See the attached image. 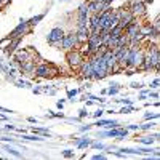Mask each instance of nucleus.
Returning a JSON list of instances; mask_svg holds the SVG:
<instances>
[{"mask_svg": "<svg viewBox=\"0 0 160 160\" xmlns=\"http://www.w3.org/2000/svg\"><path fill=\"white\" fill-rule=\"evenodd\" d=\"M78 71H80V74H82L83 78H91V75H93V66H91L90 59L88 61H83L82 66L78 68Z\"/></svg>", "mask_w": 160, "mask_h": 160, "instance_id": "8", "label": "nucleus"}, {"mask_svg": "<svg viewBox=\"0 0 160 160\" xmlns=\"http://www.w3.org/2000/svg\"><path fill=\"white\" fill-rule=\"evenodd\" d=\"M56 106H58V109H62V108H64V101H58Z\"/></svg>", "mask_w": 160, "mask_h": 160, "instance_id": "33", "label": "nucleus"}, {"mask_svg": "<svg viewBox=\"0 0 160 160\" xmlns=\"http://www.w3.org/2000/svg\"><path fill=\"white\" fill-rule=\"evenodd\" d=\"M80 47V42L77 38V34L71 32V34H66L62 35V40H61V48L62 50H74V48H78Z\"/></svg>", "mask_w": 160, "mask_h": 160, "instance_id": "3", "label": "nucleus"}, {"mask_svg": "<svg viewBox=\"0 0 160 160\" xmlns=\"http://www.w3.org/2000/svg\"><path fill=\"white\" fill-rule=\"evenodd\" d=\"M0 118H3V120H7V115H3V114H0Z\"/></svg>", "mask_w": 160, "mask_h": 160, "instance_id": "37", "label": "nucleus"}, {"mask_svg": "<svg viewBox=\"0 0 160 160\" xmlns=\"http://www.w3.org/2000/svg\"><path fill=\"white\" fill-rule=\"evenodd\" d=\"M93 158H95V160H99V158H106V155H102V154H96V155H93Z\"/></svg>", "mask_w": 160, "mask_h": 160, "instance_id": "31", "label": "nucleus"}, {"mask_svg": "<svg viewBox=\"0 0 160 160\" xmlns=\"http://www.w3.org/2000/svg\"><path fill=\"white\" fill-rule=\"evenodd\" d=\"M95 125L106 127V128H115V127H118V122H117V120H98Z\"/></svg>", "mask_w": 160, "mask_h": 160, "instance_id": "12", "label": "nucleus"}, {"mask_svg": "<svg viewBox=\"0 0 160 160\" xmlns=\"http://www.w3.org/2000/svg\"><path fill=\"white\" fill-rule=\"evenodd\" d=\"M102 114H104V111H102V109H96V112H95V114H93V115H95L96 118H99V117H101Z\"/></svg>", "mask_w": 160, "mask_h": 160, "instance_id": "28", "label": "nucleus"}, {"mask_svg": "<svg viewBox=\"0 0 160 160\" xmlns=\"http://www.w3.org/2000/svg\"><path fill=\"white\" fill-rule=\"evenodd\" d=\"M5 130H15V127L13 125H5Z\"/></svg>", "mask_w": 160, "mask_h": 160, "instance_id": "36", "label": "nucleus"}, {"mask_svg": "<svg viewBox=\"0 0 160 160\" xmlns=\"http://www.w3.org/2000/svg\"><path fill=\"white\" fill-rule=\"evenodd\" d=\"M128 130H139V125H130Z\"/></svg>", "mask_w": 160, "mask_h": 160, "instance_id": "34", "label": "nucleus"}, {"mask_svg": "<svg viewBox=\"0 0 160 160\" xmlns=\"http://www.w3.org/2000/svg\"><path fill=\"white\" fill-rule=\"evenodd\" d=\"M151 88L152 90H157L158 88V78H154L152 82H151Z\"/></svg>", "mask_w": 160, "mask_h": 160, "instance_id": "25", "label": "nucleus"}, {"mask_svg": "<svg viewBox=\"0 0 160 160\" xmlns=\"http://www.w3.org/2000/svg\"><path fill=\"white\" fill-rule=\"evenodd\" d=\"M43 16H45V13H40V15H37V16H34V18H31L29 21H28V24L31 26V28H34L35 24H38L40 21L43 19Z\"/></svg>", "mask_w": 160, "mask_h": 160, "instance_id": "14", "label": "nucleus"}, {"mask_svg": "<svg viewBox=\"0 0 160 160\" xmlns=\"http://www.w3.org/2000/svg\"><path fill=\"white\" fill-rule=\"evenodd\" d=\"M136 141L142 146H151L152 142L158 141V133H155V135H151V136H142V138H138L136 136Z\"/></svg>", "mask_w": 160, "mask_h": 160, "instance_id": "11", "label": "nucleus"}, {"mask_svg": "<svg viewBox=\"0 0 160 160\" xmlns=\"http://www.w3.org/2000/svg\"><path fill=\"white\" fill-rule=\"evenodd\" d=\"M91 142H93L91 139L83 138V139H77V142H75V144H77V148H78V149H85V148H88V146H90Z\"/></svg>", "mask_w": 160, "mask_h": 160, "instance_id": "15", "label": "nucleus"}, {"mask_svg": "<svg viewBox=\"0 0 160 160\" xmlns=\"http://www.w3.org/2000/svg\"><path fill=\"white\" fill-rule=\"evenodd\" d=\"M75 34H77V38H78L80 45H83V43L87 42L88 35H90V29H88V26H82V28H78Z\"/></svg>", "mask_w": 160, "mask_h": 160, "instance_id": "10", "label": "nucleus"}, {"mask_svg": "<svg viewBox=\"0 0 160 160\" xmlns=\"http://www.w3.org/2000/svg\"><path fill=\"white\" fill-rule=\"evenodd\" d=\"M118 90H120V85H118V83H112L111 88L108 90V95H111V96H112V95H117Z\"/></svg>", "mask_w": 160, "mask_h": 160, "instance_id": "16", "label": "nucleus"}, {"mask_svg": "<svg viewBox=\"0 0 160 160\" xmlns=\"http://www.w3.org/2000/svg\"><path fill=\"white\" fill-rule=\"evenodd\" d=\"M141 87H142V85H141V83H136V82L131 83V88H141Z\"/></svg>", "mask_w": 160, "mask_h": 160, "instance_id": "32", "label": "nucleus"}, {"mask_svg": "<svg viewBox=\"0 0 160 160\" xmlns=\"http://www.w3.org/2000/svg\"><path fill=\"white\" fill-rule=\"evenodd\" d=\"M128 10L133 13L135 16H146V13H148V10H146V5L142 0H131V2H128Z\"/></svg>", "mask_w": 160, "mask_h": 160, "instance_id": "6", "label": "nucleus"}, {"mask_svg": "<svg viewBox=\"0 0 160 160\" xmlns=\"http://www.w3.org/2000/svg\"><path fill=\"white\" fill-rule=\"evenodd\" d=\"M66 61H68L69 68L75 71L82 66V62L85 61V56L82 55V51L78 48H74V50H68V53H66Z\"/></svg>", "mask_w": 160, "mask_h": 160, "instance_id": "2", "label": "nucleus"}, {"mask_svg": "<svg viewBox=\"0 0 160 160\" xmlns=\"http://www.w3.org/2000/svg\"><path fill=\"white\" fill-rule=\"evenodd\" d=\"M28 120H29V122H31V123H37V118H34V117H29Z\"/></svg>", "mask_w": 160, "mask_h": 160, "instance_id": "35", "label": "nucleus"}, {"mask_svg": "<svg viewBox=\"0 0 160 160\" xmlns=\"http://www.w3.org/2000/svg\"><path fill=\"white\" fill-rule=\"evenodd\" d=\"M34 74L38 78H51V77H55V75L59 74V69L53 62H38L35 66Z\"/></svg>", "mask_w": 160, "mask_h": 160, "instance_id": "1", "label": "nucleus"}, {"mask_svg": "<svg viewBox=\"0 0 160 160\" xmlns=\"http://www.w3.org/2000/svg\"><path fill=\"white\" fill-rule=\"evenodd\" d=\"M120 102H123V104H127V106H133V101L131 99H118Z\"/></svg>", "mask_w": 160, "mask_h": 160, "instance_id": "29", "label": "nucleus"}, {"mask_svg": "<svg viewBox=\"0 0 160 160\" xmlns=\"http://www.w3.org/2000/svg\"><path fill=\"white\" fill-rule=\"evenodd\" d=\"M83 117H88L87 109H82V111H80V114H78V118H83Z\"/></svg>", "mask_w": 160, "mask_h": 160, "instance_id": "27", "label": "nucleus"}, {"mask_svg": "<svg viewBox=\"0 0 160 160\" xmlns=\"http://www.w3.org/2000/svg\"><path fill=\"white\" fill-rule=\"evenodd\" d=\"M32 131L34 133H38V135H50L48 130H45V128H32Z\"/></svg>", "mask_w": 160, "mask_h": 160, "instance_id": "17", "label": "nucleus"}, {"mask_svg": "<svg viewBox=\"0 0 160 160\" xmlns=\"http://www.w3.org/2000/svg\"><path fill=\"white\" fill-rule=\"evenodd\" d=\"M62 155H64V157H74V151L68 149V151H64V152H62Z\"/></svg>", "mask_w": 160, "mask_h": 160, "instance_id": "26", "label": "nucleus"}, {"mask_svg": "<svg viewBox=\"0 0 160 160\" xmlns=\"http://www.w3.org/2000/svg\"><path fill=\"white\" fill-rule=\"evenodd\" d=\"M31 51H32V47H29V50H19V51H16V53H15V61H16L19 66H21L22 62H26V61H29V59L32 58Z\"/></svg>", "mask_w": 160, "mask_h": 160, "instance_id": "7", "label": "nucleus"}, {"mask_svg": "<svg viewBox=\"0 0 160 160\" xmlns=\"http://www.w3.org/2000/svg\"><path fill=\"white\" fill-rule=\"evenodd\" d=\"M157 123H154V122H149V123H146V125H141L139 127V130H151V128H154Z\"/></svg>", "mask_w": 160, "mask_h": 160, "instance_id": "18", "label": "nucleus"}, {"mask_svg": "<svg viewBox=\"0 0 160 160\" xmlns=\"http://www.w3.org/2000/svg\"><path fill=\"white\" fill-rule=\"evenodd\" d=\"M91 128V125H83V127H80V131H88Z\"/></svg>", "mask_w": 160, "mask_h": 160, "instance_id": "30", "label": "nucleus"}, {"mask_svg": "<svg viewBox=\"0 0 160 160\" xmlns=\"http://www.w3.org/2000/svg\"><path fill=\"white\" fill-rule=\"evenodd\" d=\"M135 111V108H133V106H128V108H122L120 109V112L122 114H130V112H133Z\"/></svg>", "mask_w": 160, "mask_h": 160, "instance_id": "22", "label": "nucleus"}, {"mask_svg": "<svg viewBox=\"0 0 160 160\" xmlns=\"http://www.w3.org/2000/svg\"><path fill=\"white\" fill-rule=\"evenodd\" d=\"M148 96H149V98H152V99H158V93H157V91H151V90H149V91H148Z\"/></svg>", "mask_w": 160, "mask_h": 160, "instance_id": "24", "label": "nucleus"}, {"mask_svg": "<svg viewBox=\"0 0 160 160\" xmlns=\"http://www.w3.org/2000/svg\"><path fill=\"white\" fill-rule=\"evenodd\" d=\"M77 16H90V10H88V5H87V2H85V3H82V5L78 7Z\"/></svg>", "mask_w": 160, "mask_h": 160, "instance_id": "13", "label": "nucleus"}, {"mask_svg": "<svg viewBox=\"0 0 160 160\" xmlns=\"http://www.w3.org/2000/svg\"><path fill=\"white\" fill-rule=\"evenodd\" d=\"M32 32V28L28 24V21L26 19H21V22L16 26L15 29L11 31V34L8 35L10 38H15V37H24L26 34H31Z\"/></svg>", "mask_w": 160, "mask_h": 160, "instance_id": "5", "label": "nucleus"}, {"mask_svg": "<svg viewBox=\"0 0 160 160\" xmlns=\"http://www.w3.org/2000/svg\"><path fill=\"white\" fill-rule=\"evenodd\" d=\"M77 95H78V90H69V91H68V98H69V99L75 98Z\"/></svg>", "mask_w": 160, "mask_h": 160, "instance_id": "21", "label": "nucleus"}, {"mask_svg": "<svg viewBox=\"0 0 160 160\" xmlns=\"http://www.w3.org/2000/svg\"><path fill=\"white\" fill-rule=\"evenodd\" d=\"M62 35H64V31L61 28H53L47 37L48 43L53 47V48H61V40H62Z\"/></svg>", "mask_w": 160, "mask_h": 160, "instance_id": "4", "label": "nucleus"}, {"mask_svg": "<svg viewBox=\"0 0 160 160\" xmlns=\"http://www.w3.org/2000/svg\"><path fill=\"white\" fill-rule=\"evenodd\" d=\"M21 40H22V37H15V38H10V43H8V45L3 48V50H5V53H7L8 56H11L13 53L16 51V47L19 45Z\"/></svg>", "mask_w": 160, "mask_h": 160, "instance_id": "9", "label": "nucleus"}, {"mask_svg": "<svg viewBox=\"0 0 160 160\" xmlns=\"http://www.w3.org/2000/svg\"><path fill=\"white\" fill-rule=\"evenodd\" d=\"M90 146H91V148H95V149H106V146L102 142H91Z\"/></svg>", "mask_w": 160, "mask_h": 160, "instance_id": "20", "label": "nucleus"}, {"mask_svg": "<svg viewBox=\"0 0 160 160\" xmlns=\"http://www.w3.org/2000/svg\"><path fill=\"white\" fill-rule=\"evenodd\" d=\"M5 149H7V151H8L10 154H13V155H15V157H21V154H19V152H18L16 149H13V148H10V146H7Z\"/></svg>", "mask_w": 160, "mask_h": 160, "instance_id": "19", "label": "nucleus"}, {"mask_svg": "<svg viewBox=\"0 0 160 160\" xmlns=\"http://www.w3.org/2000/svg\"><path fill=\"white\" fill-rule=\"evenodd\" d=\"M157 117H158V114H157V112H154V114H146V115H144V118H146V120H155Z\"/></svg>", "mask_w": 160, "mask_h": 160, "instance_id": "23", "label": "nucleus"}]
</instances>
